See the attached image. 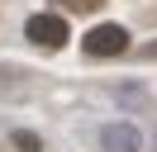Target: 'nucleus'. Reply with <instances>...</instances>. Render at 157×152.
Listing matches in <instances>:
<instances>
[{
    "mask_svg": "<svg viewBox=\"0 0 157 152\" xmlns=\"http://www.w3.org/2000/svg\"><path fill=\"white\" fill-rule=\"evenodd\" d=\"M81 48H86L90 57H119V52L128 48V33H124L119 24H95L86 38H81Z\"/></svg>",
    "mask_w": 157,
    "mask_h": 152,
    "instance_id": "f257e3e1",
    "label": "nucleus"
},
{
    "mask_svg": "<svg viewBox=\"0 0 157 152\" xmlns=\"http://www.w3.org/2000/svg\"><path fill=\"white\" fill-rule=\"evenodd\" d=\"M29 38H33L38 48H62L71 33H67V24H62L57 14H33V19H29Z\"/></svg>",
    "mask_w": 157,
    "mask_h": 152,
    "instance_id": "f03ea898",
    "label": "nucleus"
},
{
    "mask_svg": "<svg viewBox=\"0 0 157 152\" xmlns=\"http://www.w3.org/2000/svg\"><path fill=\"white\" fill-rule=\"evenodd\" d=\"M105 147L109 152H133L138 147V133L133 128H105Z\"/></svg>",
    "mask_w": 157,
    "mask_h": 152,
    "instance_id": "7ed1b4c3",
    "label": "nucleus"
},
{
    "mask_svg": "<svg viewBox=\"0 0 157 152\" xmlns=\"http://www.w3.org/2000/svg\"><path fill=\"white\" fill-rule=\"evenodd\" d=\"M57 5H67V10H76V14H95L105 0H57Z\"/></svg>",
    "mask_w": 157,
    "mask_h": 152,
    "instance_id": "20e7f679",
    "label": "nucleus"
},
{
    "mask_svg": "<svg viewBox=\"0 0 157 152\" xmlns=\"http://www.w3.org/2000/svg\"><path fill=\"white\" fill-rule=\"evenodd\" d=\"M14 147L19 152H38V138H33V133H14Z\"/></svg>",
    "mask_w": 157,
    "mask_h": 152,
    "instance_id": "39448f33",
    "label": "nucleus"
},
{
    "mask_svg": "<svg viewBox=\"0 0 157 152\" xmlns=\"http://www.w3.org/2000/svg\"><path fill=\"white\" fill-rule=\"evenodd\" d=\"M143 57H157V43H147V48H143Z\"/></svg>",
    "mask_w": 157,
    "mask_h": 152,
    "instance_id": "423d86ee",
    "label": "nucleus"
}]
</instances>
